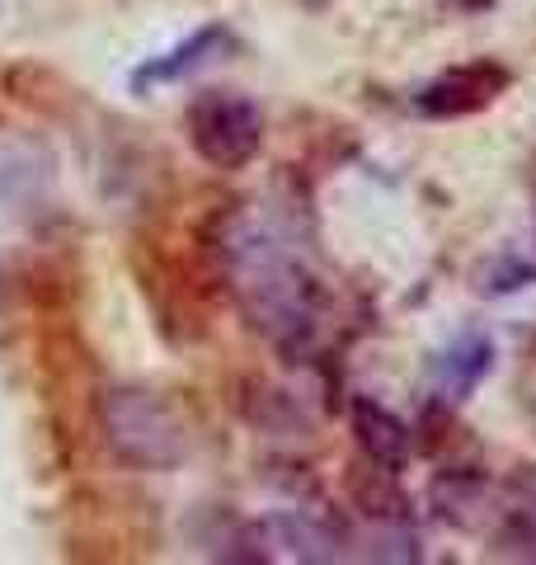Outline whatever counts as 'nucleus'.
Listing matches in <instances>:
<instances>
[{
    "label": "nucleus",
    "mask_w": 536,
    "mask_h": 565,
    "mask_svg": "<svg viewBox=\"0 0 536 565\" xmlns=\"http://www.w3.org/2000/svg\"><path fill=\"white\" fill-rule=\"evenodd\" d=\"M231 288L240 297L249 326L268 334L278 349H301L315 334L325 311V282L274 226L240 217L222 241Z\"/></svg>",
    "instance_id": "1"
},
{
    "label": "nucleus",
    "mask_w": 536,
    "mask_h": 565,
    "mask_svg": "<svg viewBox=\"0 0 536 565\" xmlns=\"http://www.w3.org/2000/svg\"><path fill=\"white\" fill-rule=\"evenodd\" d=\"M104 438L122 467L170 471L189 457V424L179 405L147 386H118L104 396Z\"/></svg>",
    "instance_id": "2"
},
{
    "label": "nucleus",
    "mask_w": 536,
    "mask_h": 565,
    "mask_svg": "<svg viewBox=\"0 0 536 565\" xmlns=\"http://www.w3.org/2000/svg\"><path fill=\"white\" fill-rule=\"evenodd\" d=\"M189 147L212 170H245L264 147V114L249 95L203 90L184 114Z\"/></svg>",
    "instance_id": "3"
},
{
    "label": "nucleus",
    "mask_w": 536,
    "mask_h": 565,
    "mask_svg": "<svg viewBox=\"0 0 536 565\" xmlns=\"http://www.w3.org/2000/svg\"><path fill=\"white\" fill-rule=\"evenodd\" d=\"M508 85H513V76H508V66H499V62L452 66V71H442L438 81H428L424 90L415 95V109L424 118H467V114L490 109Z\"/></svg>",
    "instance_id": "4"
},
{
    "label": "nucleus",
    "mask_w": 536,
    "mask_h": 565,
    "mask_svg": "<svg viewBox=\"0 0 536 565\" xmlns=\"http://www.w3.org/2000/svg\"><path fill=\"white\" fill-rule=\"evenodd\" d=\"M353 438H357V448H363V457L377 471H386V476L405 471V462H409V429L386 411V405L357 396L353 401Z\"/></svg>",
    "instance_id": "5"
},
{
    "label": "nucleus",
    "mask_w": 536,
    "mask_h": 565,
    "mask_svg": "<svg viewBox=\"0 0 536 565\" xmlns=\"http://www.w3.org/2000/svg\"><path fill=\"white\" fill-rule=\"evenodd\" d=\"M490 367H494V340H490V334H480V330L457 334V340L447 344V353L438 359V367H433L442 401L461 405L480 382L490 377Z\"/></svg>",
    "instance_id": "6"
},
{
    "label": "nucleus",
    "mask_w": 536,
    "mask_h": 565,
    "mask_svg": "<svg viewBox=\"0 0 536 565\" xmlns=\"http://www.w3.org/2000/svg\"><path fill=\"white\" fill-rule=\"evenodd\" d=\"M499 552L517 561H536V467L513 476L504 527H499Z\"/></svg>",
    "instance_id": "7"
},
{
    "label": "nucleus",
    "mask_w": 536,
    "mask_h": 565,
    "mask_svg": "<svg viewBox=\"0 0 536 565\" xmlns=\"http://www.w3.org/2000/svg\"><path fill=\"white\" fill-rule=\"evenodd\" d=\"M226 43V29L222 24H212V29H199L193 39H184L179 47H170L165 57H156V62H147L132 76V85L137 90H151V85H160V81H179V76H189V71H199L203 62H212V52H217Z\"/></svg>",
    "instance_id": "8"
},
{
    "label": "nucleus",
    "mask_w": 536,
    "mask_h": 565,
    "mask_svg": "<svg viewBox=\"0 0 536 565\" xmlns=\"http://www.w3.org/2000/svg\"><path fill=\"white\" fill-rule=\"evenodd\" d=\"M536 282V264H523V259H504L499 269L490 274V282H485V292L490 297H504V292H517V288H532Z\"/></svg>",
    "instance_id": "9"
}]
</instances>
